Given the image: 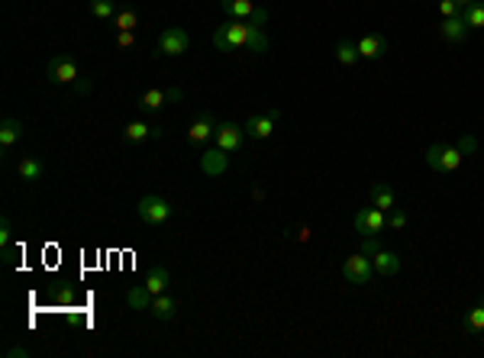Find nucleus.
I'll return each mask as SVG.
<instances>
[{"instance_id":"9d476101","label":"nucleus","mask_w":484,"mask_h":358,"mask_svg":"<svg viewBox=\"0 0 484 358\" xmlns=\"http://www.w3.org/2000/svg\"><path fill=\"white\" fill-rule=\"evenodd\" d=\"M226 168H230V152H223V148H207V152L200 155V171H204L207 178L226 175Z\"/></svg>"},{"instance_id":"a211bd4d","label":"nucleus","mask_w":484,"mask_h":358,"mask_svg":"<svg viewBox=\"0 0 484 358\" xmlns=\"http://www.w3.org/2000/svg\"><path fill=\"white\" fill-rule=\"evenodd\" d=\"M149 313H152L155 320H175L178 316V300L171 294H158L152 300V307H149Z\"/></svg>"},{"instance_id":"a878e982","label":"nucleus","mask_w":484,"mask_h":358,"mask_svg":"<svg viewBox=\"0 0 484 358\" xmlns=\"http://www.w3.org/2000/svg\"><path fill=\"white\" fill-rule=\"evenodd\" d=\"M87 10H91V16H97V20H113V16H117V0H91Z\"/></svg>"},{"instance_id":"4468645a","label":"nucleus","mask_w":484,"mask_h":358,"mask_svg":"<svg viewBox=\"0 0 484 358\" xmlns=\"http://www.w3.org/2000/svg\"><path fill=\"white\" fill-rule=\"evenodd\" d=\"M220 7H223V13L230 20H252L259 13V7H255L252 0H220Z\"/></svg>"},{"instance_id":"c9c22d12","label":"nucleus","mask_w":484,"mask_h":358,"mask_svg":"<svg viewBox=\"0 0 484 358\" xmlns=\"http://www.w3.org/2000/svg\"><path fill=\"white\" fill-rule=\"evenodd\" d=\"M133 43H136L133 33H117V45H119V49H129Z\"/></svg>"},{"instance_id":"2eb2a0df","label":"nucleus","mask_w":484,"mask_h":358,"mask_svg":"<svg viewBox=\"0 0 484 358\" xmlns=\"http://www.w3.org/2000/svg\"><path fill=\"white\" fill-rule=\"evenodd\" d=\"M155 294L146 288V284H136V288L127 291V307L136 310V313H149V307H152Z\"/></svg>"},{"instance_id":"4be33fe9","label":"nucleus","mask_w":484,"mask_h":358,"mask_svg":"<svg viewBox=\"0 0 484 358\" xmlns=\"http://www.w3.org/2000/svg\"><path fill=\"white\" fill-rule=\"evenodd\" d=\"M168 100H171V87H168V91H158V87H149V91L139 97V107H142V110H161V107L168 104Z\"/></svg>"},{"instance_id":"bb28decb","label":"nucleus","mask_w":484,"mask_h":358,"mask_svg":"<svg viewBox=\"0 0 484 358\" xmlns=\"http://www.w3.org/2000/svg\"><path fill=\"white\" fill-rule=\"evenodd\" d=\"M462 16L468 23V29H484V0H478L471 7H462Z\"/></svg>"},{"instance_id":"0eeeda50","label":"nucleus","mask_w":484,"mask_h":358,"mask_svg":"<svg viewBox=\"0 0 484 358\" xmlns=\"http://www.w3.org/2000/svg\"><path fill=\"white\" fill-rule=\"evenodd\" d=\"M77 77H81V71H77V62L68 55H55L49 62V81L52 85H75Z\"/></svg>"},{"instance_id":"f3484780","label":"nucleus","mask_w":484,"mask_h":358,"mask_svg":"<svg viewBox=\"0 0 484 358\" xmlns=\"http://www.w3.org/2000/svg\"><path fill=\"white\" fill-rule=\"evenodd\" d=\"M372 207H378V210H384V213H391L394 207H397V197H394V190H391V184H372Z\"/></svg>"},{"instance_id":"20e7f679","label":"nucleus","mask_w":484,"mask_h":358,"mask_svg":"<svg viewBox=\"0 0 484 358\" xmlns=\"http://www.w3.org/2000/svg\"><path fill=\"white\" fill-rule=\"evenodd\" d=\"M343 278L349 284H368L375 278V265L365 252H355L343 261Z\"/></svg>"},{"instance_id":"ea45409f","label":"nucleus","mask_w":484,"mask_h":358,"mask_svg":"<svg viewBox=\"0 0 484 358\" xmlns=\"http://www.w3.org/2000/svg\"><path fill=\"white\" fill-rule=\"evenodd\" d=\"M458 7H471V4H478V0H456Z\"/></svg>"},{"instance_id":"58836bf2","label":"nucleus","mask_w":484,"mask_h":358,"mask_svg":"<svg viewBox=\"0 0 484 358\" xmlns=\"http://www.w3.org/2000/svg\"><path fill=\"white\" fill-rule=\"evenodd\" d=\"M297 239H301V242H307V239H310V229H307V226H303V229H297Z\"/></svg>"},{"instance_id":"6ab92c4d","label":"nucleus","mask_w":484,"mask_h":358,"mask_svg":"<svg viewBox=\"0 0 484 358\" xmlns=\"http://www.w3.org/2000/svg\"><path fill=\"white\" fill-rule=\"evenodd\" d=\"M123 136H127L129 142H146L149 136H161V126H149L146 119H133V123L123 129Z\"/></svg>"},{"instance_id":"1a4fd4ad","label":"nucleus","mask_w":484,"mask_h":358,"mask_svg":"<svg viewBox=\"0 0 484 358\" xmlns=\"http://www.w3.org/2000/svg\"><path fill=\"white\" fill-rule=\"evenodd\" d=\"M278 123H281V110H268V113H262V116L246 119V133L252 136V139H268V136L278 129Z\"/></svg>"},{"instance_id":"c85d7f7f","label":"nucleus","mask_w":484,"mask_h":358,"mask_svg":"<svg viewBox=\"0 0 484 358\" xmlns=\"http://www.w3.org/2000/svg\"><path fill=\"white\" fill-rule=\"evenodd\" d=\"M55 300H58V303H65V307H71V303L81 300V294H77L75 288H65V284H62V288L55 291Z\"/></svg>"},{"instance_id":"9b49d317","label":"nucleus","mask_w":484,"mask_h":358,"mask_svg":"<svg viewBox=\"0 0 484 358\" xmlns=\"http://www.w3.org/2000/svg\"><path fill=\"white\" fill-rule=\"evenodd\" d=\"M468 33H471V29H468V23H465L462 13H458V16H446V20H442V26H439V36L449 45L465 43V39H468Z\"/></svg>"},{"instance_id":"72a5a7b5","label":"nucleus","mask_w":484,"mask_h":358,"mask_svg":"<svg viewBox=\"0 0 484 358\" xmlns=\"http://www.w3.org/2000/svg\"><path fill=\"white\" fill-rule=\"evenodd\" d=\"M378 249H381V242H378V239H375V236H365V246H362V252H365L368 259H372V255L378 252Z\"/></svg>"},{"instance_id":"5701e85b","label":"nucleus","mask_w":484,"mask_h":358,"mask_svg":"<svg viewBox=\"0 0 484 358\" xmlns=\"http://www.w3.org/2000/svg\"><path fill=\"white\" fill-rule=\"evenodd\" d=\"M113 26H117V33H136V26H139V13H136V10H129V7L117 10Z\"/></svg>"},{"instance_id":"4c0bfd02","label":"nucleus","mask_w":484,"mask_h":358,"mask_svg":"<svg viewBox=\"0 0 484 358\" xmlns=\"http://www.w3.org/2000/svg\"><path fill=\"white\" fill-rule=\"evenodd\" d=\"M458 148H462V152H475V148H478V142L471 139V136H465V139L458 142Z\"/></svg>"},{"instance_id":"39448f33","label":"nucleus","mask_w":484,"mask_h":358,"mask_svg":"<svg viewBox=\"0 0 484 358\" xmlns=\"http://www.w3.org/2000/svg\"><path fill=\"white\" fill-rule=\"evenodd\" d=\"M213 136H217V119H213V110H200L197 113V119L190 123V129H188V142L194 148H200V146H207Z\"/></svg>"},{"instance_id":"aec40b11","label":"nucleus","mask_w":484,"mask_h":358,"mask_svg":"<svg viewBox=\"0 0 484 358\" xmlns=\"http://www.w3.org/2000/svg\"><path fill=\"white\" fill-rule=\"evenodd\" d=\"M20 139H23V123L20 119H14V116H7L4 123H0V146L10 148V146H16Z\"/></svg>"},{"instance_id":"cd10ccee","label":"nucleus","mask_w":484,"mask_h":358,"mask_svg":"<svg viewBox=\"0 0 484 358\" xmlns=\"http://www.w3.org/2000/svg\"><path fill=\"white\" fill-rule=\"evenodd\" d=\"M465 323H468L471 332H484V300L475 303V307L468 310V316H465Z\"/></svg>"},{"instance_id":"6e6552de","label":"nucleus","mask_w":484,"mask_h":358,"mask_svg":"<svg viewBox=\"0 0 484 358\" xmlns=\"http://www.w3.org/2000/svg\"><path fill=\"white\" fill-rule=\"evenodd\" d=\"M242 136H246V126H239L232 119H223V123H217L213 142H217V148H223V152H236V148L242 146Z\"/></svg>"},{"instance_id":"412c9836","label":"nucleus","mask_w":484,"mask_h":358,"mask_svg":"<svg viewBox=\"0 0 484 358\" xmlns=\"http://www.w3.org/2000/svg\"><path fill=\"white\" fill-rule=\"evenodd\" d=\"M462 158H465V152H462V148H452V146H446V148H442V155H439V168H436V171H442V175H452V171H458V165H462Z\"/></svg>"},{"instance_id":"dca6fc26","label":"nucleus","mask_w":484,"mask_h":358,"mask_svg":"<svg viewBox=\"0 0 484 358\" xmlns=\"http://www.w3.org/2000/svg\"><path fill=\"white\" fill-rule=\"evenodd\" d=\"M372 265H375V274H384V278H394L400 271V259L394 252H387V249H378L372 255Z\"/></svg>"},{"instance_id":"ddd939ff","label":"nucleus","mask_w":484,"mask_h":358,"mask_svg":"<svg viewBox=\"0 0 484 358\" xmlns=\"http://www.w3.org/2000/svg\"><path fill=\"white\" fill-rule=\"evenodd\" d=\"M146 284L149 291H152L155 297L158 294H168V288H171V274H168V268H161V265H152L149 268V274H146Z\"/></svg>"},{"instance_id":"f704fd0d","label":"nucleus","mask_w":484,"mask_h":358,"mask_svg":"<svg viewBox=\"0 0 484 358\" xmlns=\"http://www.w3.org/2000/svg\"><path fill=\"white\" fill-rule=\"evenodd\" d=\"M7 358H29L26 345H7Z\"/></svg>"},{"instance_id":"423d86ee","label":"nucleus","mask_w":484,"mask_h":358,"mask_svg":"<svg viewBox=\"0 0 484 358\" xmlns=\"http://www.w3.org/2000/svg\"><path fill=\"white\" fill-rule=\"evenodd\" d=\"M381 229H387V217L378 207H365L355 213V232L358 236H378Z\"/></svg>"},{"instance_id":"c756f323","label":"nucleus","mask_w":484,"mask_h":358,"mask_svg":"<svg viewBox=\"0 0 484 358\" xmlns=\"http://www.w3.org/2000/svg\"><path fill=\"white\" fill-rule=\"evenodd\" d=\"M442 148H446V146H442V142H433V146H429L426 148V165H429V168H439V155H442Z\"/></svg>"},{"instance_id":"e433bc0d","label":"nucleus","mask_w":484,"mask_h":358,"mask_svg":"<svg viewBox=\"0 0 484 358\" xmlns=\"http://www.w3.org/2000/svg\"><path fill=\"white\" fill-rule=\"evenodd\" d=\"M75 91L81 94V97H85V94H91V81H85V77H77V81H75Z\"/></svg>"},{"instance_id":"473e14b6","label":"nucleus","mask_w":484,"mask_h":358,"mask_svg":"<svg viewBox=\"0 0 484 358\" xmlns=\"http://www.w3.org/2000/svg\"><path fill=\"white\" fill-rule=\"evenodd\" d=\"M387 226H391V229H404V226H407V213L391 210V217H387Z\"/></svg>"},{"instance_id":"393cba45","label":"nucleus","mask_w":484,"mask_h":358,"mask_svg":"<svg viewBox=\"0 0 484 358\" xmlns=\"http://www.w3.org/2000/svg\"><path fill=\"white\" fill-rule=\"evenodd\" d=\"M16 171H20V178L23 181H39V178H43V162H36V158H20V165H16Z\"/></svg>"},{"instance_id":"7ed1b4c3","label":"nucleus","mask_w":484,"mask_h":358,"mask_svg":"<svg viewBox=\"0 0 484 358\" xmlns=\"http://www.w3.org/2000/svg\"><path fill=\"white\" fill-rule=\"evenodd\" d=\"M136 213H139L142 223L158 226V223H165V219L171 217V204L165 200V197H158V194H146V197H139Z\"/></svg>"},{"instance_id":"7c9ffc66","label":"nucleus","mask_w":484,"mask_h":358,"mask_svg":"<svg viewBox=\"0 0 484 358\" xmlns=\"http://www.w3.org/2000/svg\"><path fill=\"white\" fill-rule=\"evenodd\" d=\"M10 242H14V226H10L7 217H4V219H0V246L10 249Z\"/></svg>"},{"instance_id":"b1692460","label":"nucleus","mask_w":484,"mask_h":358,"mask_svg":"<svg viewBox=\"0 0 484 358\" xmlns=\"http://www.w3.org/2000/svg\"><path fill=\"white\" fill-rule=\"evenodd\" d=\"M358 58H362V55H358V45L352 43V39H343V43L336 45V62H339V65L352 68V65H355Z\"/></svg>"},{"instance_id":"f8f14e48","label":"nucleus","mask_w":484,"mask_h":358,"mask_svg":"<svg viewBox=\"0 0 484 358\" xmlns=\"http://www.w3.org/2000/svg\"><path fill=\"white\" fill-rule=\"evenodd\" d=\"M358 55L362 58H381L387 52V39L381 33H368V36H362V39H358Z\"/></svg>"},{"instance_id":"f03ea898","label":"nucleus","mask_w":484,"mask_h":358,"mask_svg":"<svg viewBox=\"0 0 484 358\" xmlns=\"http://www.w3.org/2000/svg\"><path fill=\"white\" fill-rule=\"evenodd\" d=\"M190 49V36L184 33L181 26H171V29H161L158 43H155V55L161 58H178Z\"/></svg>"},{"instance_id":"f257e3e1","label":"nucleus","mask_w":484,"mask_h":358,"mask_svg":"<svg viewBox=\"0 0 484 358\" xmlns=\"http://www.w3.org/2000/svg\"><path fill=\"white\" fill-rule=\"evenodd\" d=\"M213 45L220 52H230V49H252V52H268V36L262 33L259 23L252 20H230L223 26L213 29Z\"/></svg>"},{"instance_id":"2f4dec72","label":"nucleus","mask_w":484,"mask_h":358,"mask_svg":"<svg viewBox=\"0 0 484 358\" xmlns=\"http://www.w3.org/2000/svg\"><path fill=\"white\" fill-rule=\"evenodd\" d=\"M439 13H442V20H446V16H458L462 7H458L456 0H439Z\"/></svg>"}]
</instances>
